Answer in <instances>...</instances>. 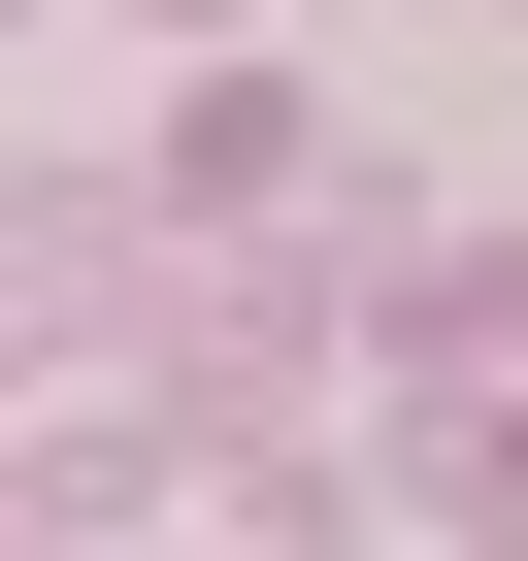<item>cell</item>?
Returning <instances> with one entry per match:
<instances>
[]
</instances>
